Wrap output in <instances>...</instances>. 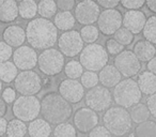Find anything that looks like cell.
<instances>
[{"mask_svg": "<svg viewBox=\"0 0 156 137\" xmlns=\"http://www.w3.org/2000/svg\"><path fill=\"white\" fill-rule=\"evenodd\" d=\"M27 41L34 49H50L58 41V29L54 23L45 18L30 20L26 28Z\"/></svg>", "mask_w": 156, "mask_h": 137, "instance_id": "cell-1", "label": "cell"}, {"mask_svg": "<svg viewBox=\"0 0 156 137\" xmlns=\"http://www.w3.org/2000/svg\"><path fill=\"white\" fill-rule=\"evenodd\" d=\"M41 114L50 124L59 125L67 122L73 115L71 103L62 98L59 93L50 92L43 96L41 101Z\"/></svg>", "mask_w": 156, "mask_h": 137, "instance_id": "cell-2", "label": "cell"}, {"mask_svg": "<svg viewBox=\"0 0 156 137\" xmlns=\"http://www.w3.org/2000/svg\"><path fill=\"white\" fill-rule=\"evenodd\" d=\"M104 126L115 136H124L132 128L133 120L129 111L120 106L110 107L103 117Z\"/></svg>", "mask_w": 156, "mask_h": 137, "instance_id": "cell-3", "label": "cell"}, {"mask_svg": "<svg viewBox=\"0 0 156 137\" xmlns=\"http://www.w3.org/2000/svg\"><path fill=\"white\" fill-rule=\"evenodd\" d=\"M112 96L118 106L123 108H132L133 106L139 104L142 98V92L137 81L132 78H126L115 86Z\"/></svg>", "mask_w": 156, "mask_h": 137, "instance_id": "cell-4", "label": "cell"}, {"mask_svg": "<svg viewBox=\"0 0 156 137\" xmlns=\"http://www.w3.org/2000/svg\"><path fill=\"white\" fill-rule=\"evenodd\" d=\"M79 61L87 71L101 72L108 62V52L100 44H89L81 52Z\"/></svg>", "mask_w": 156, "mask_h": 137, "instance_id": "cell-5", "label": "cell"}, {"mask_svg": "<svg viewBox=\"0 0 156 137\" xmlns=\"http://www.w3.org/2000/svg\"><path fill=\"white\" fill-rule=\"evenodd\" d=\"M16 119L24 122H32L41 114V102L35 96H20L12 106Z\"/></svg>", "mask_w": 156, "mask_h": 137, "instance_id": "cell-6", "label": "cell"}, {"mask_svg": "<svg viewBox=\"0 0 156 137\" xmlns=\"http://www.w3.org/2000/svg\"><path fill=\"white\" fill-rule=\"evenodd\" d=\"M37 67L43 74L48 76L58 75L64 70V55L55 48L43 50L39 55Z\"/></svg>", "mask_w": 156, "mask_h": 137, "instance_id": "cell-7", "label": "cell"}, {"mask_svg": "<svg viewBox=\"0 0 156 137\" xmlns=\"http://www.w3.org/2000/svg\"><path fill=\"white\" fill-rule=\"evenodd\" d=\"M14 87L23 96H34L42 89V79L34 71H23L18 73Z\"/></svg>", "mask_w": 156, "mask_h": 137, "instance_id": "cell-8", "label": "cell"}, {"mask_svg": "<svg viewBox=\"0 0 156 137\" xmlns=\"http://www.w3.org/2000/svg\"><path fill=\"white\" fill-rule=\"evenodd\" d=\"M86 105L94 111L108 110L112 103V96L108 88L104 86H96L86 93Z\"/></svg>", "mask_w": 156, "mask_h": 137, "instance_id": "cell-9", "label": "cell"}, {"mask_svg": "<svg viewBox=\"0 0 156 137\" xmlns=\"http://www.w3.org/2000/svg\"><path fill=\"white\" fill-rule=\"evenodd\" d=\"M83 42L80 32L76 30H71L63 32L58 40V46L60 52L64 56L73 58L77 55L81 54L83 50Z\"/></svg>", "mask_w": 156, "mask_h": 137, "instance_id": "cell-10", "label": "cell"}, {"mask_svg": "<svg viewBox=\"0 0 156 137\" xmlns=\"http://www.w3.org/2000/svg\"><path fill=\"white\" fill-rule=\"evenodd\" d=\"M101 8L95 1L86 0L78 2L75 8V18L79 24L90 26L96 23L101 15Z\"/></svg>", "mask_w": 156, "mask_h": 137, "instance_id": "cell-11", "label": "cell"}, {"mask_svg": "<svg viewBox=\"0 0 156 137\" xmlns=\"http://www.w3.org/2000/svg\"><path fill=\"white\" fill-rule=\"evenodd\" d=\"M123 16L119 10H105L98 20V28L104 35H115L122 28Z\"/></svg>", "mask_w": 156, "mask_h": 137, "instance_id": "cell-12", "label": "cell"}, {"mask_svg": "<svg viewBox=\"0 0 156 137\" xmlns=\"http://www.w3.org/2000/svg\"><path fill=\"white\" fill-rule=\"evenodd\" d=\"M115 67L125 77H133L141 70L139 59L132 50H124L115 58Z\"/></svg>", "mask_w": 156, "mask_h": 137, "instance_id": "cell-13", "label": "cell"}, {"mask_svg": "<svg viewBox=\"0 0 156 137\" xmlns=\"http://www.w3.org/2000/svg\"><path fill=\"white\" fill-rule=\"evenodd\" d=\"M98 115L96 111L88 108V107H83L79 108L73 117V123L75 125L76 130L78 132L86 134L90 133L93 128H95L98 125Z\"/></svg>", "mask_w": 156, "mask_h": 137, "instance_id": "cell-14", "label": "cell"}, {"mask_svg": "<svg viewBox=\"0 0 156 137\" xmlns=\"http://www.w3.org/2000/svg\"><path fill=\"white\" fill-rule=\"evenodd\" d=\"M39 61V56L34 48L31 46H25L16 48L13 55V62L22 71H32Z\"/></svg>", "mask_w": 156, "mask_h": 137, "instance_id": "cell-15", "label": "cell"}, {"mask_svg": "<svg viewBox=\"0 0 156 137\" xmlns=\"http://www.w3.org/2000/svg\"><path fill=\"white\" fill-rule=\"evenodd\" d=\"M59 94L69 103L77 104L85 96V87L76 79H64L59 85Z\"/></svg>", "mask_w": 156, "mask_h": 137, "instance_id": "cell-16", "label": "cell"}, {"mask_svg": "<svg viewBox=\"0 0 156 137\" xmlns=\"http://www.w3.org/2000/svg\"><path fill=\"white\" fill-rule=\"evenodd\" d=\"M145 14L138 11H127L123 16V26L124 28L128 29L134 34H138L141 31H143L147 24Z\"/></svg>", "mask_w": 156, "mask_h": 137, "instance_id": "cell-17", "label": "cell"}, {"mask_svg": "<svg viewBox=\"0 0 156 137\" xmlns=\"http://www.w3.org/2000/svg\"><path fill=\"white\" fill-rule=\"evenodd\" d=\"M2 38L3 41L7 44H9L11 47L20 48L22 47L25 40L27 39L26 30L23 27L17 26V25L9 26L3 31Z\"/></svg>", "mask_w": 156, "mask_h": 137, "instance_id": "cell-18", "label": "cell"}, {"mask_svg": "<svg viewBox=\"0 0 156 137\" xmlns=\"http://www.w3.org/2000/svg\"><path fill=\"white\" fill-rule=\"evenodd\" d=\"M100 83L106 88H115L121 83L122 74L115 65L107 64L98 74Z\"/></svg>", "mask_w": 156, "mask_h": 137, "instance_id": "cell-19", "label": "cell"}, {"mask_svg": "<svg viewBox=\"0 0 156 137\" xmlns=\"http://www.w3.org/2000/svg\"><path fill=\"white\" fill-rule=\"evenodd\" d=\"M20 15L18 3L14 0H1L0 1V20L1 23L9 24Z\"/></svg>", "mask_w": 156, "mask_h": 137, "instance_id": "cell-20", "label": "cell"}, {"mask_svg": "<svg viewBox=\"0 0 156 137\" xmlns=\"http://www.w3.org/2000/svg\"><path fill=\"white\" fill-rule=\"evenodd\" d=\"M134 54L139 61L150 62L154 57H156V47L154 44L147 42V40H140L134 46Z\"/></svg>", "mask_w": 156, "mask_h": 137, "instance_id": "cell-21", "label": "cell"}, {"mask_svg": "<svg viewBox=\"0 0 156 137\" xmlns=\"http://www.w3.org/2000/svg\"><path fill=\"white\" fill-rule=\"evenodd\" d=\"M137 83L142 94H147L150 96L156 93V75L153 73L149 71L142 72L139 75Z\"/></svg>", "mask_w": 156, "mask_h": 137, "instance_id": "cell-22", "label": "cell"}, {"mask_svg": "<svg viewBox=\"0 0 156 137\" xmlns=\"http://www.w3.org/2000/svg\"><path fill=\"white\" fill-rule=\"evenodd\" d=\"M30 137H49L51 134V125L45 119H35L28 125Z\"/></svg>", "mask_w": 156, "mask_h": 137, "instance_id": "cell-23", "label": "cell"}, {"mask_svg": "<svg viewBox=\"0 0 156 137\" xmlns=\"http://www.w3.org/2000/svg\"><path fill=\"white\" fill-rule=\"evenodd\" d=\"M75 15H73L71 12H59L55 16L54 20V24L57 27V29L64 31V32L71 31L75 26Z\"/></svg>", "mask_w": 156, "mask_h": 137, "instance_id": "cell-24", "label": "cell"}, {"mask_svg": "<svg viewBox=\"0 0 156 137\" xmlns=\"http://www.w3.org/2000/svg\"><path fill=\"white\" fill-rule=\"evenodd\" d=\"M20 8V16L23 20H33L37 13H39V7L37 3L33 0H24L18 2Z\"/></svg>", "mask_w": 156, "mask_h": 137, "instance_id": "cell-25", "label": "cell"}, {"mask_svg": "<svg viewBox=\"0 0 156 137\" xmlns=\"http://www.w3.org/2000/svg\"><path fill=\"white\" fill-rule=\"evenodd\" d=\"M18 67L15 65L14 62L11 61H7V62H2L0 65V77L2 83L10 84L12 81H15L16 77H17Z\"/></svg>", "mask_w": 156, "mask_h": 137, "instance_id": "cell-26", "label": "cell"}, {"mask_svg": "<svg viewBox=\"0 0 156 137\" xmlns=\"http://www.w3.org/2000/svg\"><path fill=\"white\" fill-rule=\"evenodd\" d=\"M129 114L133 122H135L136 124H141L147 121L151 116L147 104H143V103H139V104L133 106L129 110Z\"/></svg>", "mask_w": 156, "mask_h": 137, "instance_id": "cell-27", "label": "cell"}, {"mask_svg": "<svg viewBox=\"0 0 156 137\" xmlns=\"http://www.w3.org/2000/svg\"><path fill=\"white\" fill-rule=\"evenodd\" d=\"M28 132V126H26L24 121L20 119H12L8 125V137H25Z\"/></svg>", "mask_w": 156, "mask_h": 137, "instance_id": "cell-28", "label": "cell"}, {"mask_svg": "<svg viewBox=\"0 0 156 137\" xmlns=\"http://www.w3.org/2000/svg\"><path fill=\"white\" fill-rule=\"evenodd\" d=\"M37 7H39V14L42 18L49 20L57 15L58 7H57V2L52 0H42L37 3Z\"/></svg>", "mask_w": 156, "mask_h": 137, "instance_id": "cell-29", "label": "cell"}, {"mask_svg": "<svg viewBox=\"0 0 156 137\" xmlns=\"http://www.w3.org/2000/svg\"><path fill=\"white\" fill-rule=\"evenodd\" d=\"M83 64L80 63V61L77 60H71L65 64L64 67V73L69 79H76L77 78H81L83 72Z\"/></svg>", "mask_w": 156, "mask_h": 137, "instance_id": "cell-30", "label": "cell"}, {"mask_svg": "<svg viewBox=\"0 0 156 137\" xmlns=\"http://www.w3.org/2000/svg\"><path fill=\"white\" fill-rule=\"evenodd\" d=\"M136 137H156V123L154 121L143 122L138 124L135 130Z\"/></svg>", "mask_w": 156, "mask_h": 137, "instance_id": "cell-31", "label": "cell"}, {"mask_svg": "<svg viewBox=\"0 0 156 137\" xmlns=\"http://www.w3.org/2000/svg\"><path fill=\"white\" fill-rule=\"evenodd\" d=\"M79 32H80V35L83 38V42L88 43V45L89 44H94L98 41V37H100V29L98 27L93 26V25L83 26Z\"/></svg>", "mask_w": 156, "mask_h": 137, "instance_id": "cell-32", "label": "cell"}, {"mask_svg": "<svg viewBox=\"0 0 156 137\" xmlns=\"http://www.w3.org/2000/svg\"><path fill=\"white\" fill-rule=\"evenodd\" d=\"M142 33L147 42L156 45V16H151L147 18Z\"/></svg>", "mask_w": 156, "mask_h": 137, "instance_id": "cell-33", "label": "cell"}, {"mask_svg": "<svg viewBox=\"0 0 156 137\" xmlns=\"http://www.w3.org/2000/svg\"><path fill=\"white\" fill-rule=\"evenodd\" d=\"M54 137H76L75 125L69 122L56 125L54 128Z\"/></svg>", "mask_w": 156, "mask_h": 137, "instance_id": "cell-34", "label": "cell"}, {"mask_svg": "<svg viewBox=\"0 0 156 137\" xmlns=\"http://www.w3.org/2000/svg\"><path fill=\"white\" fill-rule=\"evenodd\" d=\"M98 81H100L98 75L95 72H91V71H86L80 78V83L83 84V86L89 90L96 87Z\"/></svg>", "mask_w": 156, "mask_h": 137, "instance_id": "cell-35", "label": "cell"}, {"mask_svg": "<svg viewBox=\"0 0 156 137\" xmlns=\"http://www.w3.org/2000/svg\"><path fill=\"white\" fill-rule=\"evenodd\" d=\"M113 37H115V41H118L123 46L129 45L134 42V33H132L128 29L124 28V27L118 30Z\"/></svg>", "mask_w": 156, "mask_h": 137, "instance_id": "cell-36", "label": "cell"}, {"mask_svg": "<svg viewBox=\"0 0 156 137\" xmlns=\"http://www.w3.org/2000/svg\"><path fill=\"white\" fill-rule=\"evenodd\" d=\"M106 50L111 55V56H115L120 55L121 52H123L124 46L121 45L118 41H115V39H109L106 41Z\"/></svg>", "mask_w": 156, "mask_h": 137, "instance_id": "cell-37", "label": "cell"}, {"mask_svg": "<svg viewBox=\"0 0 156 137\" xmlns=\"http://www.w3.org/2000/svg\"><path fill=\"white\" fill-rule=\"evenodd\" d=\"M13 55H14L13 48L9 44H7L5 41H2L0 43V60H1V63L9 61V59L11 57H13Z\"/></svg>", "mask_w": 156, "mask_h": 137, "instance_id": "cell-38", "label": "cell"}, {"mask_svg": "<svg viewBox=\"0 0 156 137\" xmlns=\"http://www.w3.org/2000/svg\"><path fill=\"white\" fill-rule=\"evenodd\" d=\"M121 5L123 8H125V9H128V11H138L143 5H145V1H142V0H137V1L122 0Z\"/></svg>", "mask_w": 156, "mask_h": 137, "instance_id": "cell-39", "label": "cell"}, {"mask_svg": "<svg viewBox=\"0 0 156 137\" xmlns=\"http://www.w3.org/2000/svg\"><path fill=\"white\" fill-rule=\"evenodd\" d=\"M2 100L5 101L7 104H11V103L15 102L16 99V91L12 87H7L2 90Z\"/></svg>", "mask_w": 156, "mask_h": 137, "instance_id": "cell-40", "label": "cell"}, {"mask_svg": "<svg viewBox=\"0 0 156 137\" xmlns=\"http://www.w3.org/2000/svg\"><path fill=\"white\" fill-rule=\"evenodd\" d=\"M89 137H112V134L104 125H98L89 133Z\"/></svg>", "mask_w": 156, "mask_h": 137, "instance_id": "cell-41", "label": "cell"}, {"mask_svg": "<svg viewBox=\"0 0 156 137\" xmlns=\"http://www.w3.org/2000/svg\"><path fill=\"white\" fill-rule=\"evenodd\" d=\"M76 2L74 0H59L57 1V7L60 12H71V10L76 8Z\"/></svg>", "mask_w": 156, "mask_h": 137, "instance_id": "cell-42", "label": "cell"}, {"mask_svg": "<svg viewBox=\"0 0 156 137\" xmlns=\"http://www.w3.org/2000/svg\"><path fill=\"white\" fill-rule=\"evenodd\" d=\"M147 106L149 108L151 115L154 118H156V93L152 94L147 99Z\"/></svg>", "mask_w": 156, "mask_h": 137, "instance_id": "cell-43", "label": "cell"}, {"mask_svg": "<svg viewBox=\"0 0 156 137\" xmlns=\"http://www.w3.org/2000/svg\"><path fill=\"white\" fill-rule=\"evenodd\" d=\"M98 5L100 7H103L106 10H113L121 5V1H107V0H98Z\"/></svg>", "mask_w": 156, "mask_h": 137, "instance_id": "cell-44", "label": "cell"}, {"mask_svg": "<svg viewBox=\"0 0 156 137\" xmlns=\"http://www.w3.org/2000/svg\"><path fill=\"white\" fill-rule=\"evenodd\" d=\"M8 125H9V122L7 121V119L5 118H1L0 119V135H1V137H3L7 134Z\"/></svg>", "mask_w": 156, "mask_h": 137, "instance_id": "cell-45", "label": "cell"}, {"mask_svg": "<svg viewBox=\"0 0 156 137\" xmlns=\"http://www.w3.org/2000/svg\"><path fill=\"white\" fill-rule=\"evenodd\" d=\"M147 70H149V72L156 75V57H154L150 62H147Z\"/></svg>", "mask_w": 156, "mask_h": 137, "instance_id": "cell-46", "label": "cell"}, {"mask_svg": "<svg viewBox=\"0 0 156 137\" xmlns=\"http://www.w3.org/2000/svg\"><path fill=\"white\" fill-rule=\"evenodd\" d=\"M145 5L149 8L150 11L156 13V0H150V1H145Z\"/></svg>", "mask_w": 156, "mask_h": 137, "instance_id": "cell-47", "label": "cell"}, {"mask_svg": "<svg viewBox=\"0 0 156 137\" xmlns=\"http://www.w3.org/2000/svg\"><path fill=\"white\" fill-rule=\"evenodd\" d=\"M7 103L5 102V101H1L0 102V115H1V118H5V114H7Z\"/></svg>", "mask_w": 156, "mask_h": 137, "instance_id": "cell-48", "label": "cell"}, {"mask_svg": "<svg viewBox=\"0 0 156 137\" xmlns=\"http://www.w3.org/2000/svg\"><path fill=\"white\" fill-rule=\"evenodd\" d=\"M127 137H136V134H135V133H129Z\"/></svg>", "mask_w": 156, "mask_h": 137, "instance_id": "cell-49", "label": "cell"}]
</instances>
